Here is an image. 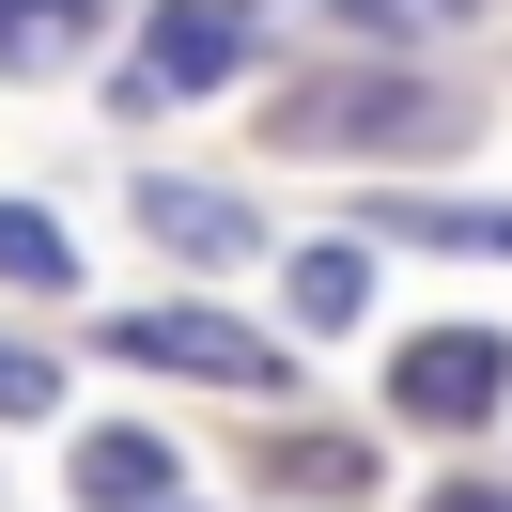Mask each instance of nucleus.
<instances>
[{
  "label": "nucleus",
  "mask_w": 512,
  "mask_h": 512,
  "mask_svg": "<svg viewBox=\"0 0 512 512\" xmlns=\"http://www.w3.org/2000/svg\"><path fill=\"white\" fill-rule=\"evenodd\" d=\"M280 140H311V156H435L450 94H419V78H295Z\"/></svg>",
  "instance_id": "1"
},
{
  "label": "nucleus",
  "mask_w": 512,
  "mask_h": 512,
  "mask_svg": "<svg viewBox=\"0 0 512 512\" xmlns=\"http://www.w3.org/2000/svg\"><path fill=\"white\" fill-rule=\"evenodd\" d=\"M497 404H512V342L497 326H419L388 357V419H419V435H481Z\"/></svg>",
  "instance_id": "2"
},
{
  "label": "nucleus",
  "mask_w": 512,
  "mask_h": 512,
  "mask_svg": "<svg viewBox=\"0 0 512 512\" xmlns=\"http://www.w3.org/2000/svg\"><path fill=\"white\" fill-rule=\"evenodd\" d=\"M109 357H125V373H202V388H280V342H264V326H233V311H202V295H156V311H125L109 326Z\"/></svg>",
  "instance_id": "3"
},
{
  "label": "nucleus",
  "mask_w": 512,
  "mask_h": 512,
  "mask_svg": "<svg viewBox=\"0 0 512 512\" xmlns=\"http://www.w3.org/2000/svg\"><path fill=\"white\" fill-rule=\"evenodd\" d=\"M218 78H249V16H233V0H171L156 32H140V63H125V109L218 94Z\"/></svg>",
  "instance_id": "4"
},
{
  "label": "nucleus",
  "mask_w": 512,
  "mask_h": 512,
  "mask_svg": "<svg viewBox=\"0 0 512 512\" xmlns=\"http://www.w3.org/2000/svg\"><path fill=\"white\" fill-rule=\"evenodd\" d=\"M140 233L156 249H202V264H233V249H264V218L233 187H187V171H140Z\"/></svg>",
  "instance_id": "5"
},
{
  "label": "nucleus",
  "mask_w": 512,
  "mask_h": 512,
  "mask_svg": "<svg viewBox=\"0 0 512 512\" xmlns=\"http://www.w3.org/2000/svg\"><path fill=\"white\" fill-rule=\"evenodd\" d=\"M280 311L311 326V342H326V326H357V311H373V249H342V233H311V249L280 264Z\"/></svg>",
  "instance_id": "6"
},
{
  "label": "nucleus",
  "mask_w": 512,
  "mask_h": 512,
  "mask_svg": "<svg viewBox=\"0 0 512 512\" xmlns=\"http://www.w3.org/2000/svg\"><path fill=\"white\" fill-rule=\"evenodd\" d=\"M78 497L94 512H156V497H187V466H171V435H78Z\"/></svg>",
  "instance_id": "7"
},
{
  "label": "nucleus",
  "mask_w": 512,
  "mask_h": 512,
  "mask_svg": "<svg viewBox=\"0 0 512 512\" xmlns=\"http://www.w3.org/2000/svg\"><path fill=\"white\" fill-rule=\"evenodd\" d=\"M78 280V233L47 202H0V295H63Z\"/></svg>",
  "instance_id": "8"
},
{
  "label": "nucleus",
  "mask_w": 512,
  "mask_h": 512,
  "mask_svg": "<svg viewBox=\"0 0 512 512\" xmlns=\"http://www.w3.org/2000/svg\"><path fill=\"white\" fill-rule=\"evenodd\" d=\"M78 63V0H0V78H63Z\"/></svg>",
  "instance_id": "9"
},
{
  "label": "nucleus",
  "mask_w": 512,
  "mask_h": 512,
  "mask_svg": "<svg viewBox=\"0 0 512 512\" xmlns=\"http://www.w3.org/2000/svg\"><path fill=\"white\" fill-rule=\"evenodd\" d=\"M373 47H435V32H466V0H342Z\"/></svg>",
  "instance_id": "10"
},
{
  "label": "nucleus",
  "mask_w": 512,
  "mask_h": 512,
  "mask_svg": "<svg viewBox=\"0 0 512 512\" xmlns=\"http://www.w3.org/2000/svg\"><path fill=\"white\" fill-rule=\"evenodd\" d=\"M404 233H435V249H512V202H404Z\"/></svg>",
  "instance_id": "11"
},
{
  "label": "nucleus",
  "mask_w": 512,
  "mask_h": 512,
  "mask_svg": "<svg viewBox=\"0 0 512 512\" xmlns=\"http://www.w3.org/2000/svg\"><path fill=\"white\" fill-rule=\"evenodd\" d=\"M63 404V357H32V342H0V419H47Z\"/></svg>",
  "instance_id": "12"
},
{
  "label": "nucleus",
  "mask_w": 512,
  "mask_h": 512,
  "mask_svg": "<svg viewBox=\"0 0 512 512\" xmlns=\"http://www.w3.org/2000/svg\"><path fill=\"white\" fill-rule=\"evenodd\" d=\"M419 512H512V481H435Z\"/></svg>",
  "instance_id": "13"
},
{
  "label": "nucleus",
  "mask_w": 512,
  "mask_h": 512,
  "mask_svg": "<svg viewBox=\"0 0 512 512\" xmlns=\"http://www.w3.org/2000/svg\"><path fill=\"white\" fill-rule=\"evenodd\" d=\"M156 512H187V497H156Z\"/></svg>",
  "instance_id": "14"
}]
</instances>
